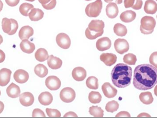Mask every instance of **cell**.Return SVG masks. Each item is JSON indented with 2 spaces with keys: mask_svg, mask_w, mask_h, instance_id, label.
Listing matches in <instances>:
<instances>
[{
  "mask_svg": "<svg viewBox=\"0 0 157 118\" xmlns=\"http://www.w3.org/2000/svg\"><path fill=\"white\" fill-rule=\"evenodd\" d=\"M34 8V6L28 3H24L19 7V12L24 16H28L29 12Z\"/></svg>",
  "mask_w": 157,
  "mask_h": 118,
  "instance_id": "836d02e7",
  "label": "cell"
},
{
  "mask_svg": "<svg viewBox=\"0 0 157 118\" xmlns=\"http://www.w3.org/2000/svg\"><path fill=\"white\" fill-rule=\"evenodd\" d=\"M154 93H155V96L157 97V85L155 87V89H154Z\"/></svg>",
  "mask_w": 157,
  "mask_h": 118,
  "instance_id": "f5cc1de1",
  "label": "cell"
},
{
  "mask_svg": "<svg viewBox=\"0 0 157 118\" xmlns=\"http://www.w3.org/2000/svg\"><path fill=\"white\" fill-rule=\"evenodd\" d=\"M114 33L119 36H124L127 33V29L125 26L120 23L115 24L113 27Z\"/></svg>",
  "mask_w": 157,
  "mask_h": 118,
  "instance_id": "f546056e",
  "label": "cell"
},
{
  "mask_svg": "<svg viewBox=\"0 0 157 118\" xmlns=\"http://www.w3.org/2000/svg\"><path fill=\"white\" fill-rule=\"evenodd\" d=\"M21 50L25 53L30 54L33 53L36 49L35 44L28 40H23L20 44Z\"/></svg>",
  "mask_w": 157,
  "mask_h": 118,
  "instance_id": "44dd1931",
  "label": "cell"
},
{
  "mask_svg": "<svg viewBox=\"0 0 157 118\" xmlns=\"http://www.w3.org/2000/svg\"><path fill=\"white\" fill-rule=\"evenodd\" d=\"M64 117H77L78 116L77 115L75 114V113L73 112H69L68 113H66L64 116H63Z\"/></svg>",
  "mask_w": 157,
  "mask_h": 118,
  "instance_id": "bcb514c9",
  "label": "cell"
},
{
  "mask_svg": "<svg viewBox=\"0 0 157 118\" xmlns=\"http://www.w3.org/2000/svg\"><path fill=\"white\" fill-rule=\"evenodd\" d=\"M111 41L107 37L99 39L96 42V47L98 50L101 51H104L110 49L111 47Z\"/></svg>",
  "mask_w": 157,
  "mask_h": 118,
  "instance_id": "4fadbf2b",
  "label": "cell"
},
{
  "mask_svg": "<svg viewBox=\"0 0 157 118\" xmlns=\"http://www.w3.org/2000/svg\"><path fill=\"white\" fill-rule=\"evenodd\" d=\"M20 0H5L6 2L10 6H15L19 3Z\"/></svg>",
  "mask_w": 157,
  "mask_h": 118,
  "instance_id": "b9f144b4",
  "label": "cell"
},
{
  "mask_svg": "<svg viewBox=\"0 0 157 118\" xmlns=\"http://www.w3.org/2000/svg\"><path fill=\"white\" fill-rule=\"evenodd\" d=\"M85 1H91V0H85Z\"/></svg>",
  "mask_w": 157,
  "mask_h": 118,
  "instance_id": "680465c9",
  "label": "cell"
},
{
  "mask_svg": "<svg viewBox=\"0 0 157 118\" xmlns=\"http://www.w3.org/2000/svg\"><path fill=\"white\" fill-rule=\"evenodd\" d=\"M38 100L41 105H49L53 101V96L49 92H43L39 96Z\"/></svg>",
  "mask_w": 157,
  "mask_h": 118,
  "instance_id": "603a6c76",
  "label": "cell"
},
{
  "mask_svg": "<svg viewBox=\"0 0 157 118\" xmlns=\"http://www.w3.org/2000/svg\"><path fill=\"white\" fill-rule=\"evenodd\" d=\"M135 2V0H124V7L126 8L132 7V6L134 4Z\"/></svg>",
  "mask_w": 157,
  "mask_h": 118,
  "instance_id": "7bdbcfd3",
  "label": "cell"
},
{
  "mask_svg": "<svg viewBox=\"0 0 157 118\" xmlns=\"http://www.w3.org/2000/svg\"><path fill=\"white\" fill-rule=\"evenodd\" d=\"M137 117H150L151 116H150V115H148L147 113H141V114L138 115V116Z\"/></svg>",
  "mask_w": 157,
  "mask_h": 118,
  "instance_id": "f907efd6",
  "label": "cell"
},
{
  "mask_svg": "<svg viewBox=\"0 0 157 118\" xmlns=\"http://www.w3.org/2000/svg\"><path fill=\"white\" fill-rule=\"evenodd\" d=\"M57 4V1L56 0H52L51 2L48 4L45 5H42L43 8L46 10H52L55 8Z\"/></svg>",
  "mask_w": 157,
  "mask_h": 118,
  "instance_id": "ab89813d",
  "label": "cell"
},
{
  "mask_svg": "<svg viewBox=\"0 0 157 118\" xmlns=\"http://www.w3.org/2000/svg\"><path fill=\"white\" fill-rule=\"evenodd\" d=\"M113 0H104V1H105V2H106V3H110L111 2H112V1H113Z\"/></svg>",
  "mask_w": 157,
  "mask_h": 118,
  "instance_id": "9f6ffc18",
  "label": "cell"
},
{
  "mask_svg": "<svg viewBox=\"0 0 157 118\" xmlns=\"http://www.w3.org/2000/svg\"><path fill=\"white\" fill-rule=\"evenodd\" d=\"M144 10L149 14H154L157 12V4L154 0H147L145 3Z\"/></svg>",
  "mask_w": 157,
  "mask_h": 118,
  "instance_id": "d4e9b609",
  "label": "cell"
},
{
  "mask_svg": "<svg viewBox=\"0 0 157 118\" xmlns=\"http://www.w3.org/2000/svg\"><path fill=\"white\" fill-rule=\"evenodd\" d=\"M4 108V105L2 102L0 101V114L3 112Z\"/></svg>",
  "mask_w": 157,
  "mask_h": 118,
  "instance_id": "681fc988",
  "label": "cell"
},
{
  "mask_svg": "<svg viewBox=\"0 0 157 118\" xmlns=\"http://www.w3.org/2000/svg\"><path fill=\"white\" fill-rule=\"evenodd\" d=\"M34 34V30L29 26H25L21 28L18 33V36L21 40H28Z\"/></svg>",
  "mask_w": 157,
  "mask_h": 118,
  "instance_id": "d6986e66",
  "label": "cell"
},
{
  "mask_svg": "<svg viewBox=\"0 0 157 118\" xmlns=\"http://www.w3.org/2000/svg\"><path fill=\"white\" fill-rule=\"evenodd\" d=\"M35 74L40 78H44L48 75V68L42 64H38L35 67L34 70Z\"/></svg>",
  "mask_w": 157,
  "mask_h": 118,
  "instance_id": "f1b7e54d",
  "label": "cell"
},
{
  "mask_svg": "<svg viewBox=\"0 0 157 118\" xmlns=\"http://www.w3.org/2000/svg\"><path fill=\"white\" fill-rule=\"evenodd\" d=\"M143 5V2L142 0H135L134 4L132 6V8L135 10H139L142 8Z\"/></svg>",
  "mask_w": 157,
  "mask_h": 118,
  "instance_id": "60d3db41",
  "label": "cell"
},
{
  "mask_svg": "<svg viewBox=\"0 0 157 118\" xmlns=\"http://www.w3.org/2000/svg\"><path fill=\"white\" fill-rule=\"evenodd\" d=\"M32 117H46V115L41 109L36 108L33 110Z\"/></svg>",
  "mask_w": 157,
  "mask_h": 118,
  "instance_id": "74e56055",
  "label": "cell"
},
{
  "mask_svg": "<svg viewBox=\"0 0 157 118\" xmlns=\"http://www.w3.org/2000/svg\"><path fill=\"white\" fill-rule=\"evenodd\" d=\"M136 16L135 12L132 10H127L121 14L120 18L124 23H130L135 19Z\"/></svg>",
  "mask_w": 157,
  "mask_h": 118,
  "instance_id": "cb8c5ba5",
  "label": "cell"
},
{
  "mask_svg": "<svg viewBox=\"0 0 157 118\" xmlns=\"http://www.w3.org/2000/svg\"><path fill=\"white\" fill-rule=\"evenodd\" d=\"M104 27L105 25L102 20H92L85 31L87 38L92 40L102 36L104 32Z\"/></svg>",
  "mask_w": 157,
  "mask_h": 118,
  "instance_id": "3957f363",
  "label": "cell"
},
{
  "mask_svg": "<svg viewBox=\"0 0 157 118\" xmlns=\"http://www.w3.org/2000/svg\"><path fill=\"white\" fill-rule=\"evenodd\" d=\"M102 8L101 0H97L94 2L89 4L86 9L85 12L89 17H96L99 15Z\"/></svg>",
  "mask_w": 157,
  "mask_h": 118,
  "instance_id": "5b68a950",
  "label": "cell"
},
{
  "mask_svg": "<svg viewBox=\"0 0 157 118\" xmlns=\"http://www.w3.org/2000/svg\"><path fill=\"white\" fill-rule=\"evenodd\" d=\"M86 71L81 67H76L73 70L72 75L73 78L77 82H82L86 77Z\"/></svg>",
  "mask_w": 157,
  "mask_h": 118,
  "instance_id": "e0dca14e",
  "label": "cell"
},
{
  "mask_svg": "<svg viewBox=\"0 0 157 118\" xmlns=\"http://www.w3.org/2000/svg\"><path fill=\"white\" fill-rule=\"evenodd\" d=\"M18 25L15 19L4 17L2 20V28L4 33L12 36L16 33L18 29Z\"/></svg>",
  "mask_w": 157,
  "mask_h": 118,
  "instance_id": "277c9868",
  "label": "cell"
},
{
  "mask_svg": "<svg viewBox=\"0 0 157 118\" xmlns=\"http://www.w3.org/2000/svg\"><path fill=\"white\" fill-rule=\"evenodd\" d=\"M140 30L141 32L143 34H144V35H149V34H152L153 33L154 30H151V31H147V30H145V29H144L142 27L140 26Z\"/></svg>",
  "mask_w": 157,
  "mask_h": 118,
  "instance_id": "7dc6e473",
  "label": "cell"
},
{
  "mask_svg": "<svg viewBox=\"0 0 157 118\" xmlns=\"http://www.w3.org/2000/svg\"><path fill=\"white\" fill-rule=\"evenodd\" d=\"M116 2L118 4H121L122 3L123 0H116Z\"/></svg>",
  "mask_w": 157,
  "mask_h": 118,
  "instance_id": "db71d44e",
  "label": "cell"
},
{
  "mask_svg": "<svg viewBox=\"0 0 157 118\" xmlns=\"http://www.w3.org/2000/svg\"><path fill=\"white\" fill-rule=\"evenodd\" d=\"M1 91H0V96H1Z\"/></svg>",
  "mask_w": 157,
  "mask_h": 118,
  "instance_id": "91938a15",
  "label": "cell"
},
{
  "mask_svg": "<svg viewBox=\"0 0 157 118\" xmlns=\"http://www.w3.org/2000/svg\"><path fill=\"white\" fill-rule=\"evenodd\" d=\"M101 98L102 97L99 92L91 91L89 94V100L91 104H99L101 101Z\"/></svg>",
  "mask_w": 157,
  "mask_h": 118,
  "instance_id": "1f68e13d",
  "label": "cell"
},
{
  "mask_svg": "<svg viewBox=\"0 0 157 118\" xmlns=\"http://www.w3.org/2000/svg\"><path fill=\"white\" fill-rule=\"evenodd\" d=\"M12 71L6 68L0 70V86H5L7 85L11 79Z\"/></svg>",
  "mask_w": 157,
  "mask_h": 118,
  "instance_id": "2e32d148",
  "label": "cell"
},
{
  "mask_svg": "<svg viewBox=\"0 0 157 118\" xmlns=\"http://www.w3.org/2000/svg\"><path fill=\"white\" fill-rule=\"evenodd\" d=\"M34 96L29 92L23 93L19 96L20 104L25 107H29L32 105L34 102Z\"/></svg>",
  "mask_w": 157,
  "mask_h": 118,
  "instance_id": "7c38bea8",
  "label": "cell"
},
{
  "mask_svg": "<svg viewBox=\"0 0 157 118\" xmlns=\"http://www.w3.org/2000/svg\"><path fill=\"white\" fill-rule=\"evenodd\" d=\"M156 24L155 19L152 17L146 16L141 19V26L147 31L154 30Z\"/></svg>",
  "mask_w": 157,
  "mask_h": 118,
  "instance_id": "30bf717a",
  "label": "cell"
},
{
  "mask_svg": "<svg viewBox=\"0 0 157 118\" xmlns=\"http://www.w3.org/2000/svg\"><path fill=\"white\" fill-rule=\"evenodd\" d=\"M106 12L109 18H115L119 13V8L117 4L115 3L110 2L106 6Z\"/></svg>",
  "mask_w": 157,
  "mask_h": 118,
  "instance_id": "ac0fdd59",
  "label": "cell"
},
{
  "mask_svg": "<svg viewBox=\"0 0 157 118\" xmlns=\"http://www.w3.org/2000/svg\"><path fill=\"white\" fill-rule=\"evenodd\" d=\"M15 81L19 84H24L28 81L29 74L25 70H18L16 71L13 74Z\"/></svg>",
  "mask_w": 157,
  "mask_h": 118,
  "instance_id": "9a60e30c",
  "label": "cell"
},
{
  "mask_svg": "<svg viewBox=\"0 0 157 118\" xmlns=\"http://www.w3.org/2000/svg\"><path fill=\"white\" fill-rule=\"evenodd\" d=\"M101 61L108 66H111L117 61V57L115 54L111 53H103L100 56Z\"/></svg>",
  "mask_w": 157,
  "mask_h": 118,
  "instance_id": "5bb4252c",
  "label": "cell"
},
{
  "mask_svg": "<svg viewBox=\"0 0 157 118\" xmlns=\"http://www.w3.org/2000/svg\"><path fill=\"white\" fill-rule=\"evenodd\" d=\"M46 113L50 117H60L61 116L60 111L56 109L46 108Z\"/></svg>",
  "mask_w": 157,
  "mask_h": 118,
  "instance_id": "8d00e7d4",
  "label": "cell"
},
{
  "mask_svg": "<svg viewBox=\"0 0 157 118\" xmlns=\"http://www.w3.org/2000/svg\"><path fill=\"white\" fill-rule=\"evenodd\" d=\"M63 61L59 58L54 57L51 55L49 56L48 59V64L49 67L52 70H58L61 67Z\"/></svg>",
  "mask_w": 157,
  "mask_h": 118,
  "instance_id": "ffe728a7",
  "label": "cell"
},
{
  "mask_svg": "<svg viewBox=\"0 0 157 118\" xmlns=\"http://www.w3.org/2000/svg\"><path fill=\"white\" fill-rule=\"evenodd\" d=\"M3 41V40L2 37L0 35V45L2 43Z\"/></svg>",
  "mask_w": 157,
  "mask_h": 118,
  "instance_id": "11a10c76",
  "label": "cell"
},
{
  "mask_svg": "<svg viewBox=\"0 0 157 118\" xmlns=\"http://www.w3.org/2000/svg\"></svg>",
  "mask_w": 157,
  "mask_h": 118,
  "instance_id": "94428289",
  "label": "cell"
},
{
  "mask_svg": "<svg viewBox=\"0 0 157 118\" xmlns=\"http://www.w3.org/2000/svg\"><path fill=\"white\" fill-rule=\"evenodd\" d=\"M116 117H130L131 115L130 113L126 111H121L117 114Z\"/></svg>",
  "mask_w": 157,
  "mask_h": 118,
  "instance_id": "ee69618b",
  "label": "cell"
},
{
  "mask_svg": "<svg viewBox=\"0 0 157 118\" xmlns=\"http://www.w3.org/2000/svg\"><path fill=\"white\" fill-rule=\"evenodd\" d=\"M90 114L95 117H102L104 115V111L98 106L90 107L89 110Z\"/></svg>",
  "mask_w": 157,
  "mask_h": 118,
  "instance_id": "d6a6232c",
  "label": "cell"
},
{
  "mask_svg": "<svg viewBox=\"0 0 157 118\" xmlns=\"http://www.w3.org/2000/svg\"><path fill=\"white\" fill-rule=\"evenodd\" d=\"M156 1H157V0H156Z\"/></svg>",
  "mask_w": 157,
  "mask_h": 118,
  "instance_id": "6125c7cd",
  "label": "cell"
},
{
  "mask_svg": "<svg viewBox=\"0 0 157 118\" xmlns=\"http://www.w3.org/2000/svg\"><path fill=\"white\" fill-rule=\"evenodd\" d=\"M38 1L42 5H45L48 4L52 1V0H38Z\"/></svg>",
  "mask_w": 157,
  "mask_h": 118,
  "instance_id": "c3c4849f",
  "label": "cell"
},
{
  "mask_svg": "<svg viewBox=\"0 0 157 118\" xmlns=\"http://www.w3.org/2000/svg\"><path fill=\"white\" fill-rule=\"evenodd\" d=\"M76 97L75 91L71 87H65L61 91L60 97L63 102L70 103L73 102Z\"/></svg>",
  "mask_w": 157,
  "mask_h": 118,
  "instance_id": "8992f818",
  "label": "cell"
},
{
  "mask_svg": "<svg viewBox=\"0 0 157 118\" xmlns=\"http://www.w3.org/2000/svg\"><path fill=\"white\" fill-rule=\"evenodd\" d=\"M6 93L9 97L15 98L20 95V88L18 86L13 83H12L6 89Z\"/></svg>",
  "mask_w": 157,
  "mask_h": 118,
  "instance_id": "7402d4cb",
  "label": "cell"
},
{
  "mask_svg": "<svg viewBox=\"0 0 157 118\" xmlns=\"http://www.w3.org/2000/svg\"><path fill=\"white\" fill-rule=\"evenodd\" d=\"M6 55L2 50H0V63L3 62L5 59Z\"/></svg>",
  "mask_w": 157,
  "mask_h": 118,
  "instance_id": "f6af8a7d",
  "label": "cell"
},
{
  "mask_svg": "<svg viewBox=\"0 0 157 118\" xmlns=\"http://www.w3.org/2000/svg\"><path fill=\"white\" fill-rule=\"evenodd\" d=\"M132 69L124 63H118L114 66L111 72L113 83L118 88H124L131 83Z\"/></svg>",
  "mask_w": 157,
  "mask_h": 118,
  "instance_id": "7a4b0ae2",
  "label": "cell"
},
{
  "mask_svg": "<svg viewBox=\"0 0 157 118\" xmlns=\"http://www.w3.org/2000/svg\"><path fill=\"white\" fill-rule=\"evenodd\" d=\"M44 12L39 8H33L28 14L29 19L32 21L41 20L44 17Z\"/></svg>",
  "mask_w": 157,
  "mask_h": 118,
  "instance_id": "484cf974",
  "label": "cell"
},
{
  "mask_svg": "<svg viewBox=\"0 0 157 118\" xmlns=\"http://www.w3.org/2000/svg\"><path fill=\"white\" fill-rule=\"evenodd\" d=\"M119 108V104L114 100L108 102L105 107L106 111L110 113H113L117 111Z\"/></svg>",
  "mask_w": 157,
  "mask_h": 118,
  "instance_id": "d590c367",
  "label": "cell"
},
{
  "mask_svg": "<svg viewBox=\"0 0 157 118\" xmlns=\"http://www.w3.org/2000/svg\"><path fill=\"white\" fill-rule=\"evenodd\" d=\"M114 48L120 54H123L129 51L130 46L129 43L124 39H118L114 43Z\"/></svg>",
  "mask_w": 157,
  "mask_h": 118,
  "instance_id": "ba28073f",
  "label": "cell"
},
{
  "mask_svg": "<svg viewBox=\"0 0 157 118\" xmlns=\"http://www.w3.org/2000/svg\"><path fill=\"white\" fill-rule=\"evenodd\" d=\"M157 84V69L150 64H143L136 67L134 71V86L139 90L146 91Z\"/></svg>",
  "mask_w": 157,
  "mask_h": 118,
  "instance_id": "6da1fadb",
  "label": "cell"
},
{
  "mask_svg": "<svg viewBox=\"0 0 157 118\" xmlns=\"http://www.w3.org/2000/svg\"><path fill=\"white\" fill-rule=\"evenodd\" d=\"M45 84L49 90L56 91L60 88L61 82L57 76H49L46 79Z\"/></svg>",
  "mask_w": 157,
  "mask_h": 118,
  "instance_id": "9c48e42d",
  "label": "cell"
},
{
  "mask_svg": "<svg viewBox=\"0 0 157 118\" xmlns=\"http://www.w3.org/2000/svg\"><path fill=\"white\" fill-rule=\"evenodd\" d=\"M86 85L90 89L97 90L99 87L98 80L95 76H90L87 79Z\"/></svg>",
  "mask_w": 157,
  "mask_h": 118,
  "instance_id": "4dcf8cb0",
  "label": "cell"
},
{
  "mask_svg": "<svg viewBox=\"0 0 157 118\" xmlns=\"http://www.w3.org/2000/svg\"><path fill=\"white\" fill-rule=\"evenodd\" d=\"M56 42L59 47L64 49H68L71 47V40L65 33H59L56 37Z\"/></svg>",
  "mask_w": 157,
  "mask_h": 118,
  "instance_id": "52a82bcc",
  "label": "cell"
},
{
  "mask_svg": "<svg viewBox=\"0 0 157 118\" xmlns=\"http://www.w3.org/2000/svg\"><path fill=\"white\" fill-rule=\"evenodd\" d=\"M140 101L144 105H149L153 103L154 101L152 94L150 92H144L139 95Z\"/></svg>",
  "mask_w": 157,
  "mask_h": 118,
  "instance_id": "83f0119b",
  "label": "cell"
},
{
  "mask_svg": "<svg viewBox=\"0 0 157 118\" xmlns=\"http://www.w3.org/2000/svg\"><path fill=\"white\" fill-rule=\"evenodd\" d=\"M26 1H28V2H33L35 1V0H25Z\"/></svg>",
  "mask_w": 157,
  "mask_h": 118,
  "instance_id": "6f0895ef",
  "label": "cell"
},
{
  "mask_svg": "<svg viewBox=\"0 0 157 118\" xmlns=\"http://www.w3.org/2000/svg\"><path fill=\"white\" fill-rule=\"evenodd\" d=\"M3 7V4L2 1L0 0V12L2 10Z\"/></svg>",
  "mask_w": 157,
  "mask_h": 118,
  "instance_id": "816d5d0a",
  "label": "cell"
},
{
  "mask_svg": "<svg viewBox=\"0 0 157 118\" xmlns=\"http://www.w3.org/2000/svg\"><path fill=\"white\" fill-rule=\"evenodd\" d=\"M149 62L157 69V51L153 52L150 55Z\"/></svg>",
  "mask_w": 157,
  "mask_h": 118,
  "instance_id": "f35d334b",
  "label": "cell"
},
{
  "mask_svg": "<svg viewBox=\"0 0 157 118\" xmlns=\"http://www.w3.org/2000/svg\"><path fill=\"white\" fill-rule=\"evenodd\" d=\"M35 58L39 62H42L48 59L49 57L48 51L45 49L40 48L35 53Z\"/></svg>",
  "mask_w": 157,
  "mask_h": 118,
  "instance_id": "4316f807",
  "label": "cell"
},
{
  "mask_svg": "<svg viewBox=\"0 0 157 118\" xmlns=\"http://www.w3.org/2000/svg\"><path fill=\"white\" fill-rule=\"evenodd\" d=\"M101 89L104 96L109 98L115 97L118 93L117 89L109 82L104 83L101 86Z\"/></svg>",
  "mask_w": 157,
  "mask_h": 118,
  "instance_id": "8fae6325",
  "label": "cell"
},
{
  "mask_svg": "<svg viewBox=\"0 0 157 118\" xmlns=\"http://www.w3.org/2000/svg\"><path fill=\"white\" fill-rule=\"evenodd\" d=\"M136 61L137 59L136 56L132 53L126 54L123 58V61L128 65H135Z\"/></svg>",
  "mask_w": 157,
  "mask_h": 118,
  "instance_id": "e575fe53",
  "label": "cell"
}]
</instances>
